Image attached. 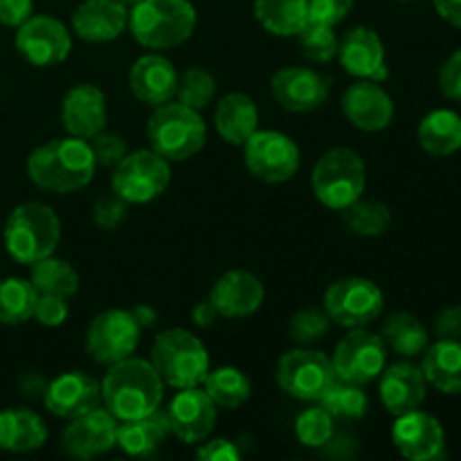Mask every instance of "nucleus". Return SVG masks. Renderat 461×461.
I'll use <instances>...</instances> for the list:
<instances>
[{
	"mask_svg": "<svg viewBox=\"0 0 461 461\" xmlns=\"http://www.w3.org/2000/svg\"><path fill=\"white\" fill-rule=\"evenodd\" d=\"M140 336L142 327L135 320L133 311L108 309L90 322L86 331V349L95 363L111 367L135 354Z\"/></svg>",
	"mask_w": 461,
	"mask_h": 461,
	"instance_id": "9b49d317",
	"label": "nucleus"
},
{
	"mask_svg": "<svg viewBox=\"0 0 461 461\" xmlns=\"http://www.w3.org/2000/svg\"><path fill=\"white\" fill-rule=\"evenodd\" d=\"M207 300L214 304L221 318L239 320L261 309L266 300V288L259 277L248 270H228L216 279Z\"/></svg>",
	"mask_w": 461,
	"mask_h": 461,
	"instance_id": "4be33fe9",
	"label": "nucleus"
},
{
	"mask_svg": "<svg viewBox=\"0 0 461 461\" xmlns=\"http://www.w3.org/2000/svg\"><path fill=\"white\" fill-rule=\"evenodd\" d=\"M381 338L385 342L387 351H394L401 358H417L430 345V336L428 329L419 318H414L408 311H399L392 313L390 318L383 322Z\"/></svg>",
	"mask_w": 461,
	"mask_h": 461,
	"instance_id": "2f4dec72",
	"label": "nucleus"
},
{
	"mask_svg": "<svg viewBox=\"0 0 461 461\" xmlns=\"http://www.w3.org/2000/svg\"><path fill=\"white\" fill-rule=\"evenodd\" d=\"M129 27V7L117 0H84L72 14V30L88 43H108Z\"/></svg>",
	"mask_w": 461,
	"mask_h": 461,
	"instance_id": "a878e982",
	"label": "nucleus"
},
{
	"mask_svg": "<svg viewBox=\"0 0 461 461\" xmlns=\"http://www.w3.org/2000/svg\"><path fill=\"white\" fill-rule=\"evenodd\" d=\"M43 403L54 417L77 419L102 405V385L84 372H66L48 383Z\"/></svg>",
	"mask_w": 461,
	"mask_h": 461,
	"instance_id": "412c9836",
	"label": "nucleus"
},
{
	"mask_svg": "<svg viewBox=\"0 0 461 461\" xmlns=\"http://www.w3.org/2000/svg\"><path fill=\"white\" fill-rule=\"evenodd\" d=\"M3 239L14 261L32 266L54 255L61 239V221L45 203H23L7 216Z\"/></svg>",
	"mask_w": 461,
	"mask_h": 461,
	"instance_id": "20e7f679",
	"label": "nucleus"
},
{
	"mask_svg": "<svg viewBox=\"0 0 461 461\" xmlns=\"http://www.w3.org/2000/svg\"><path fill=\"white\" fill-rule=\"evenodd\" d=\"M338 59H340V66L356 79L383 84L390 77L381 36L365 25L351 27L349 32H345L338 43Z\"/></svg>",
	"mask_w": 461,
	"mask_h": 461,
	"instance_id": "6ab92c4d",
	"label": "nucleus"
},
{
	"mask_svg": "<svg viewBox=\"0 0 461 461\" xmlns=\"http://www.w3.org/2000/svg\"><path fill=\"white\" fill-rule=\"evenodd\" d=\"M387 363V347L378 333L367 329H349L347 336L336 345L331 356L336 378L356 385H367L376 381Z\"/></svg>",
	"mask_w": 461,
	"mask_h": 461,
	"instance_id": "ddd939ff",
	"label": "nucleus"
},
{
	"mask_svg": "<svg viewBox=\"0 0 461 461\" xmlns=\"http://www.w3.org/2000/svg\"><path fill=\"white\" fill-rule=\"evenodd\" d=\"M68 302L61 295H39L34 306V320H39L43 327H61L68 320Z\"/></svg>",
	"mask_w": 461,
	"mask_h": 461,
	"instance_id": "a18cd8bd",
	"label": "nucleus"
},
{
	"mask_svg": "<svg viewBox=\"0 0 461 461\" xmlns=\"http://www.w3.org/2000/svg\"><path fill=\"white\" fill-rule=\"evenodd\" d=\"M198 23L189 0H140L129 9V30L142 48L162 52L183 45Z\"/></svg>",
	"mask_w": 461,
	"mask_h": 461,
	"instance_id": "7ed1b4c3",
	"label": "nucleus"
},
{
	"mask_svg": "<svg viewBox=\"0 0 461 461\" xmlns=\"http://www.w3.org/2000/svg\"><path fill=\"white\" fill-rule=\"evenodd\" d=\"M48 441V426L27 408H9L0 412V448L9 453H32Z\"/></svg>",
	"mask_w": 461,
	"mask_h": 461,
	"instance_id": "c85d7f7f",
	"label": "nucleus"
},
{
	"mask_svg": "<svg viewBox=\"0 0 461 461\" xmlns=\"http://www.w3.org/2000/svg\"><path fill=\"white\" fill-rule=\"evenodd\" d=\"M30 282L39 295H61L68 300V297H72L79 291V275H77V270L72 268L70 261L57 259L54 255L32 264Z\"/></svg>",
	"mask_w": 461,
	"mask_h": 461,
	"instance_id": "f704fd0d",
	"label": "nucleus"
},
{
	"mask_svg": "<svg viewBox=\"0 0 461 461\" xmlns=\"http://www.w3.org/2000/svg\"><path fill=\"white\" fill-rule=\"evenodd\" d=\"M88 142L95 153V160H97V167H115L129 153L126 151L124 140L115 133H106V131L90 138Z\"/></svg>",
	"mask_w": 461,
	"mask_h": 461,
	"instance_id": "37998d69",
	"label": "nucleus"
},
{
	"mask_svg": "<svg viewBox=\"0 0 461 461\" xmlns=\"http://www.w3.org/2000/svg\"><path fill=\"white\" fill-rule=\"evenodd\" d=\"M106 95L95 84H79L66 93L61 102V124L68 135L90 140L106 129Z\"/></svg>",
	"mask_w": 461,
	"mask_h": 461,
	"instance_id": "5701e85b",
	"label": "nucleus"
},
{
	"mask_svg": "<svg viewBox=\"0 0 461 461\" xmlns=\"http://www.w3.org/2000/svg\"><path fill=\"white\" fill-rule=\"evenodd\" d=\"M126 205L129 203L122 201L120 196H106L99 198L97 205L93 210V221L97 228L102 230H115L126 219Z\"/></svg>",
	"mask_w": 461,
	"mask_h": 461,
	"instance_id": "49530a36",
	"label": "nucleus"
},
{
	"mask_svg": "<svg viewBox=\"0 0 461 461\" xmlns=\"http://www.w3.org/2000/svg\"><path fill=\"white\" fill-rule=\"evenodd\" d=\"M133 315H135V320H138L140 327H142V329L153 327V324L158 322V313H156V311L151 309V306H147V304L135 306V309H133Z\"/></svg>",
	"mask_w": 461,
	"mask_h": 461,
	"instance_id": "6e6d98bb",
	"label": "nucleus"
},
{
	"mask_svg": "<svg viewBox=\"0 0 461 461\" xmlns=\"http://www.w3.org/2000/svg\"><path fill=\"white\" fill-rule=\"evenodd\" d=\"M333 432H336V419L322 405L304 410L295 421V437L306 448H324Z\"/></svg>",
	"mask_w": 461,
	"mask_h": 461,
	"instance_id": "a19ab883",
	"label": "nucleus"
},
{
	"mask_svg": "<svg viewBox=\"0 0 461 461\" xmlns=\"http://www.w3.org/2000/svg\"><path fill=\"white\" fill-rule=\"evenodd\" d=\"M439 88L448 99L461 102V50L450 54L439 70Z\"/></svg>",
	"mask_w": 461,
	"mask_h": 461,
	"instance_id": "de8ad7c7",
	"label": "nucleus"
},
{
	"mask_svg": "<svg viewBox=\"0 0 461 461\" xmlns=\"http://www.w3.org/2000/svg\"><path fill=\"white\" fill-rule=\"evenodd\" d=\"M331 327L327 311L318 309V306H306L293 313L291 322H288V336L295 345H313L320 338H324Z\"/></svg>",
	"mask_w": 461,
	"mask_h": 461,
	"instance_id": "79ce46f5",
	"label": "nucleus"
},
{
	"mask_svg": "<svg viewBox=\"0 0 461 461\" xmlns=\"http://www.w3.org/2000/svg\"><path fill=\"white\" fill-rule=\"evenodd\" d=\"M320 405L333 419H340V421H358V419H363L367 414L369 399L365 394L363 385L336 378V383L329 387L327 394L320 399Z\"/></svg>",
	"mask_w": 461,
	"mask_h": 461,
	"instance_id": "e433bc0d",
	"label": "nucleus"
},
{
	"mask_svg": "<svg viewBox=\"0 0 461 461\" xmlns=\"http://www.w3.org/2000/svg\"><path fill=\"white\" fill-rule=\"evenodd\" d=\"M203 390L216 403V408L237 410L250 399L252 383L241 369L237 367H216L207 372L203 378Z\"/></svg>",
	"mask_w": 461,
	"mask_h": 461,
	"instance_id": "72a5a7b5",
	"label": "nucleus"
},
{
	"mask_svg": "<svg viewBox=\"0 0 461 461\" xmlns=\"http://www.w3.org/2000/svg\"><path fill=\"white\" fill-rule=\"evenodd\" d=\"M196 457L203 461H239L241 453H239L237 444H232L230 439H205V444L198 448Z\"/></svg>",
	"mask_w": 461,
	"mask_h": 461,
	"instance_id": "3c124183",
	"label": "nucleus"
},
{
	"mask_svg": "<svg viewBox=\"0 0 461 461\" xmlns=\"http://www.w3.org/2000/svg\"><path fill=\"white\" fill-rule=\"evenodd\" d=\"M117 3H122V5H124V7H133V5H138L140 3V0H117Z\"/></svg>",
	"mask_w": 461,
	"mask_h": 461,
	"instance_id": "4d7b16f0",
	"label": "nucleus"
},
{
	"mask_svg": "<svg viewBox=\"0 0 461 461\" xmlns=\"http://www.w3.org/2000/svg\"><path fill=\"white\" fill-rule=\"evenodd\" d=\"M151 365L162 383L174 390L198 387L210 372L205 345L187 329H167L151 345Z\"/></svg>",
	"mask_w": 461,
	"mask_h": 461,
	"instance_id": "423d86ee",
	"label": "nucleus"
},
{
	"mask_svg": "<svg viewBox=\"0 0 461 461\" xmlns=\"http://www.w3.org/2000/svg\"><path fill=\"white\" fill-rule=\"evenodd\" d=\"M45 387H48V381H45L41 374H25V376L21 378V392L25 396H32V399H36V396H41L43 399L45 394Z\"/></svg>",
	"mask_w": 461,
	"mask_h": 461,
	"instance_id": "5fc2aeb1",
	"label": "nucleus"
},
{
	"mask_svg": "<svg viewBox=\"0 0 461 461\" xmlns=\"http://www.w3.org/2000/svg\"><path fill=\"white\" fill-rule=\"evenodd\" d=\"M255 18L268 34L295 36L309 23V0H255Z\"/></svg>",
	"mask_w": 461,
	"mask_h": 461,
	"instance_id": "473e14b6",
	"label": "nucleus"
},
{
	"mask_svg": "<svg viewBox=\"0 0 461 461\" xmlns=\"http://www.w3.org/2000/svg\"><path fill=\"white\" fill-rule=\"evenodd\" d=\"M34 14V0H0V25L21 27Z\"/></svg>",
	"mask_w": 461,
	"mask_h": 461,
	"instance_id": "09e8293b",
	"label": "nucleus"
},
{
	"mask_svg": "<svg viewBox=\"0 0 461 461\" xmlns=\"http://www.w3.org/2000/svg\"><path fill=\"white\" fill-rule=\"evenodd\" d=\"M214 126L221 140L234 147H243L259 131V111L246 93H230L221 97L214 111Z\"/></svg>",
	"mask_w": 461,
	"mask_h": 461,
	"instance_id": "bb28decb",
	"label": "nucleus"
},
{
	"mask_svg": "<svg viewBox=\"0 0 461 461\" xmlns=\"http://www.w3.org/2000/svg\"><path fill=\"white\" fill-rule=\"evenodd\" d=\"M99 385H102L104 408L117 421H131L156 412L165 396V383L151 360L133 358V356L111 365Z\"/></svg>",
	"mask_w": 461,
	"mask_h": 461,
	"instance_id": "f03ea898",
	"label": "nucleus"
},
{
	"mask_svg": "<svg viewBox=\"0 0 461 461\" xmlns=\"http://www.w3.org/2000/svg\"><path fill=\"white\" fill-rule=\"evenodd\" d=\"M432 3H435L437 14L446 23H450V25L461 30V0H432Z\"/></svg>",
	"mask_w": 461,
	"mask_h": 461,
	"instance_id": "864d4df0",
	"label": "nucleus"
},
{
	"mask_svg": "<svg viewBox=\"0 0 461 461\" xmlns=\"http://www.w3.org/2000/svg\"><path fill=\"white\" fill-rule=\"evenodd\" d=\"M342 221L351 232L360 237H381L392 225V212L385 203L358 198L347 210H342Z\"/></svg>",
	"mask_w": 461,
	"mask_h": 461,
	"instance_id": "4c0bfd02",
	"label": "nucleus"
},
{
	"mask_svg": "<svg viewBox=\"0 0 461 461\" xmlns=\"http://www.w3.org/2000/svg\"><path fill=\"white\" fill-rule=\"evenodd\" d=\"M216 318H221V315H219V311L214 309V304H212L210 300L198 302V304L192 309L194 324H196V327H201V329L212 327V324L216 322Z\"/></svg>",
	"mask_w": 461,
	"mask_h": 461,
	"instance_id": "603ef678",
	"label": "nucleus"
},
{
	"mask_svg": "<svg viewBox=\"0 0 461 461\" xmlns=\"http://www.w3.org/2000/svg\"><path fill=\"white\" fill-rule=\"evenodd\" d=\"M97 160L88 140L61 138L41 144L27 158V176L39 189L52 194H75L90 185Z\"/></svg>",
	"mask_w": 461,
	"mask_h": 461,
	"instance_id": "f257e3e1",
	"label": "nucleus"
},
{
	"mask_svg": "<svg viewBox=\"0 0 461 461\" xmlns=\"http://www.w3.org/2000/svg\"><path fill=\"white\" fill-rule=\"evenodd\" d=\"M117 421L106 408H95L81 417L70 419L61 435V448L70 457L93 459L117 446Z\"/></svg>",
	"mask_w": 461,
	"mask_h": 461,
	"instance_id": "dca6fc26",
	"label": "nucleus"
},
{
	"mask_svg": "<svg viewBox=\"0 0 461 461\" xmlns=\"http://www.w3.org/2000/svg\"><path fill=\"white\" fill-rule=\"evenodd\" d=\"M176 97L185 106L194 108V111H203L216 97L214 75L203 66H189L183 75H178Z\"/></svg>",
	"mask_w": 461,
	"mask_h": 461,
	"instance_id": "ea45409f",
	"label": "nucleus"
},
{
	"mask_svg": "<svg viewBox=\"0 0 461 461\" xmlns=\"http://www.w3.org/2000/svg\"><path fill=\"white\" fill-rule=\"evenodd\" d=\"M243 162L255 178L279 185L300 169V147L282 131H255L243 144Z\"/></svg>",
	"mask_w": 461,
	"mask_h": 461,
	"instance_id": "f8f14e48",
	"label": "nucleus"
},
{
	"mask_svg": "<svg viewBox=\"0 0 461 461\" xmlns=\"http://www.w3.org/2000/svg\"><path fill=\"white\" fill-rule=\"evenodd\" d=\"M169 435L171 426L167 412L158 408L147 417L122 421V426H117V446L131 457H156Z\"/></svg>",
	"mask_w": 461,
	"mask_h": 461,
	"instance_id": "cd10ccee",
	"label": "nucleus"
},
{
	"mask_svg": "<svg viewBox=\"0 0 461 461\" xmlns=\"http://www.w3.org/2000/svg\"><path fill=\"white\" fill-rule=\"evenodd\" d=\"M171 183L169 160L158 156L153 149L126 153L115 167H113L111 187L115 196L126 201L129 205H142L160 196Z\"/></svg>",
	"mask_w": 461,
	"mask_h": 461,
	"instance_id": "6e6552de",
	"label": "nucleus"
},
{
	"mask_svg": "<svg viewBox=\"0 0 461 461\" xmlns=\"http://www.w3.org/2000/svg\"><path fill=\"white\" fill-rule=\"evenodd\" d=\"M297 50L302 57L311 63H329L338 57V43L340 39L336 36L331 25L322 23H306L295 34Z\"/></svg>",
	"mask_w": 461,
	"mask_h": 461,
	"instance_id": "58836bf2",
	"label": "nucleus"
},
{
	"mask_svg": "<svg viewBox=\"0 0 461 461\" xmlns=\"http://www.w3.org/2000/svg\"><path fill=\"white\" fill-rule=\"evenodd\" d=\"M275 378L284 394L306 401V403H320L329 387L336 383V372L327 354L300 347V349L286 351L277 360Z\"/></svg>",
	"mask_w": 461,
	"mask_h": 461,
	"instance_id": "1a4fd4ad",
	"label": "nucleus"
},
{
	"mask_svg": "<svg viewBox=\"0 0 461 461\" xmlns=\"http://www.w3.org/2000/svg\"><path fill=\"white\" fill-rule=\"evenodd\" d=\"M385 306V297L378 284L365 277H342L324 293L329 320L345 329H363L376 322Z\"/></svg>",
	"mask_w": 461,
	"mask_h": 461,
	"instance_id": "9d476101",
	"label": "nucleus"
},
{
	"mask_svg": "<svg viewBox=\"0 0 461 461\" xmlns=\"http://www.w3.org/2000/svg\"><path fill=\"white\" fill-rule=\"evenodd\" d=\"M419 144L435 158H448L461 149V117L448 108L428 113L417 131Z\"/></svg>",
	"mask_w": 461,
	"mask_h": 461,
	"instance_id": "7c9ffc66",
	"label": "nucleus"
},
{
	"mask_svg": "<svg viewBox=\"0 0 461 461\" xmlns=\"http://www.w3.org/2000/svg\"><path fill=\"white\" fill-rule=\"evenodd\" d=\"M356 0H309V21L336 27L354 9Z\"/></svg>",
	"mask_w": 461,
	"mask_h": 461,
	"instance_id": "c03bdc74",
	"label": "nucleus"
},
{
	"mask_svg": "<svg viewBox=\"0 0 461 461\" xmlns=\"http://www.w3.org/2000/svg\"><path fill=\"white\" fill-rule=\"evenodd\" d=\"M435 333L439 340H461V306H446L435 318Z\"/></svg>",
	"mask_w": 461,
	"mask_h": 461,
	"instance_id": "8fccbe9b",
	"label": "nucleus"
},
{
	"mask_svg": "<svg viewBox=\"0 0 461 461\" xmlns=\"http://www.w3.org/2000/svg\"><path fill=\"white\" fill-rule=\"evenodd\" d=\"M131 93L144 102L147 106H160V104L171 102L178 88V72L174 63L158 52L142 54L135 59L129 72Z\"/></svg>",
	"mask_w": 461,
	"mask_h": 461,
	"instance_id": "393cba45",
	"label": "nucleus"
},
{
	"mask_svg": "<svg viewBox=\"0 0 461 461\" xmlns=\"http://www.w3.org/2000/svg\"><path fill=\"white\" fill-rule=\"evenodd\" d=\"M396 450L410 461H435L446 455V432L432 414L412 410L396 417L392 426Z\"/></svg>",
	"mask_w": 461,
	"mask_h": 461,
	"instance_id": "2eb2a0df",
	"label": "nucleus"
},
{
	"mask_svg": "<svg viewBox=\"0 0 461 461\" xmlns=\"http://www.w3.org/2000/svg\"><path fill=\"white\" fill-rule=\"evenodd\" d=\"M270 93L284 111L311 113L329 99V81L313 68L288 66L275 72Z\"/></svg>",
	"mask_w": 461,
	"mask_h": 461,
	"instance_id": "f3484780",
	"label": "nucleus"
},
{
	"mask_svg": "<svg viewBox=\"0 0 461 461\" xmlns=\"http://www.w3.org/2000/svg\"><path fill=\"white\" fill-rule=\"evenodd\" d=\"M401 3H412V0H401Z\"/></svg>",
	"mask_w": 461,
	"mask_h": 461,
	"instance_id": "13d9d810",
	"label": "nucleus"
},
{
	"mask_svg": "<svg viewBox=\"0 0 461 461\" xmlns=\"http://www.w3.org/2000/svg\"><path fill=\"white\" fill-rule=\"evenodd\" d=\"M39 293L30 279L7 277L0 282V324H23L34 318Z\"/></svg>",
	"mask_w": 461,
	"mask_h": 461,
	"instance_id": "c9c22d12",
	"label": "nucleus"
},
{
	"mask_svg": "<svg viewBox=\"0 0 461 461\" xmlns=\"http://www.w3.org/2000/svg\"><path fill=\"white\" fill-rule=\"evenodd\" d=\"M149 149L169 162H183L196 156L207 140V126L201 111L180 102L156 106L147 124Z\"/></svg>",
	"mask_w": 461,
	"mask_h": 461,
	"instance_id": "39448f33",
	"label": "nucleus"
},
{
	"mask_svg": "<svg viewBox=\"0 0 461 461\" xmlns=\"http://www.w3.org/2000/svg\"><path fill=\"white\" fill-rule=\"evenodd\" d=\"M421 356L428 385L441 394H461V340H437Z\"/></svg>",
	"mask_w": 461,
	"mask_h": 461,
	"instance_id": "c756f323",
	"label": "nucleus"
},
{
	"mask_svg": "<svg viewBox=\"0 0 461 461\" xmlns=\"http://www.w3.org/2000/svg\"><path fill=\"white\" fill-rule=\"evenodd\" d=\"M171 435L183 444H203L216 423V403L203 387H187L171 399L167 408Z\"/></svg>",
	"mask_w": 461,
	"mask_h": 461,
	"instance_id": "a211bd4d",
	"label": "nucleus"
},
{
	"mask_svg": "<svg viewBox=\"0 0 461 461\" xmlns=\"http://www.w3.org/2000/svg\"><path fill=\"white\" fill-rule=\"evenodd\" d=\"M16 50L36 68L59 66L72 50L70 32L59 18L32 14L21 27H16Z\"/></svg>",
	"mask_w": 461,
	"mask_h": 461,
	"instance_id": "4468645a",
	"label": "nucleus"
},
{
	"mask_svg": "<svg viewBox=\"0 0 461 461\" xmlns=\"http://www.w3.org/2000/svg\"><path fill=\"white\" fill-rule=\"evenodd\" d=\"M378 394H381L383 408L392 417H401L412 410H419L428 396V381L421 367L412 363H394L381 372Z\"/></svg>",
	"mask_w": 461,
	"mask_h": 461,
	"instance_id": "b1692460",
	"label": "nucleus"
},
{
	"mask_svg": "<svg viewBox=\"0 0 461 461\" xmlns=\"http://www.w3.org/2000/svg\"><path fill=\"white\" fill-rule=\"evenodd\" d=\"M342 113L351 126L376 133L394 120V102L378 81L358 79L342 95Z\"/></svg>",
	"mask_w": 461,
	"mask_h": 461,
	"instance_id": "aec40b11",
	"label": "nucleus"
},
{
	"mask_svg": "<svg viewBox=\"0 0 461 461\" xmlns=\"http://www.w3.org/2000/svg\"><path fill=\"white\" fill-rule=\"evenodd\" d=\"M367 185L365 162L354 149L333 147L315 162L311 174V187L315 198L329 210L342 212L363 198Z\"/></svg>",
	"mask_w": 461,
	"mask_h": 461,
	"instance_id": "0eeeda50",
	"label": "nucleus"
}]
</instances>
